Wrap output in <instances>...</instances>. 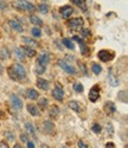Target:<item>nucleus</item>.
<instances>
[{
    "mask_svg": "<svg viewBox=\"0 0 128 148\" xmlns=\"http://www.w3.org/2000/svg\"><path fill=\"white\" fill-rule=\"evenodd\" d=\"M7 73L10 78L13 81H21L26 77V70L19 63H14L13 65H11L7 70Z\"/></svg>",
    "mask_w": 128,
    "mask_h": 148,
    "instance_id": "nucleus-1",
    "label": "nucleus"
},
{
    "mask_svg": "<svg viewBox=\"0 0 128 148\" xmlns=\"http://www.w3.org/2000/svg\"><path fill=\"white\" fill-rule=\"evenodd\" d=\"M13 5L18 10H21V11H29V12H33L36 10V6L30 3V1H26V0H14L13 1Z\"/></svg>",
    "mask_w": 128,
    "mask_h": 148,
    "instance_id": "nucleus-2",
    "label": "nucleus"
},
{
    "mask_svg": "<svg viewBox=\"0 0 128 148\" xmlns=\"http://www.w3.org/2000/svg\"><path fill=\"white\" fill-rule=\"evenodd\" d=\"M58 65L65 71L68 73H70V75H75L76 72H77V70H76V68L74 65H71L69 62H67L65 59H59L58 60Z\"/></svg>",
    "mask_w": 128,
    "mask_h": 148,
    "instance_id": "nucleus-3",
    "label": "nucleus"
},
{
    "mask_svg": "<svg viewBox=\"0 0 128 148\" xmlns=\"http://www.w3.org/2000/svg\"><path fill=\"white\" fill-rule=\"evenodd\" d=\"M97 56H98V59L102 60V62H110L115 57L114 52H110L108 50H101Z\"/></svg>",
    "mask_w": 128,
    "mask_h": 148,
    "instance_id": "nucleus-4",
    "label": "nucleus"
},
{
    "mask_svg": "<svg viewBox=\"0 0 128 148\" xmlns=\"http://www.w3.org/2000/svg\"><path fill=\"white\" fill-rule=\"evenodd\" d=\"M84 25V20L82 18H74V19H70L68 20V26L70 29H75L77 30L80 27H82Z\"/></svg>",
    "mask_w": 128,
    "mask_h": 148,
    "instance_id": "nucleus-5",
    "label": "nucleus"
},
{
    "mask_svg": "<svg viewBox=\"0 0 128 148\" xmlns=\"http://www.w3.org/2000/svg\"><path fill=\"white\" fill-rule=\"evenodd\" d=\"M49 62H50V56H49L47 52H42L39 56L37 57V64L38 65H42V66L46 68Z\"/></svg>",
    "mask_w": 128,
    "mask_h": 148,
    "instance_id": "nucleus-6",
    "label": "nucleus"
},
{
    "mask_svg": "<svg viewBox=\"0 0 128 148\" xmlns=\"http://www.w3.org/2000/svg\"><path fill=\"white\" fill-rule=\"evenodd\" d=\"M89 100H90L92 102H96L98 98H100V87L98 85H94V87L90 89V91H89Z\"/></svg>",
    "mask_w": 128,
    "mask_h": 148,
    "instance_id": "nucleus-7",
    "label": "nucleus"
},
{
    "mask_svg": "<svg viewBox=\"0 0 128 148\" xmlns=\"http://www.w3.org/2000/svg\"><path fill=\"white\" fill-rule=\"evenodd\" d=\"M52 96H54V98H56L57 101H63V98H64V90H63V88L61 87L59 84L55 85V88L52 90Z\"/></svg>",
    "mask_w": 128,
    "mask_h": 148,
    "instance_id": "nucleus-8",
    "label": "nucleus"
},
{
    "mask_svg": "<svg viewBox=\"0 0 128 148\" xmlns=\"http://www.w3.org/2000/svg\"><path fill=\"white\" fill-rule=\"evenodd\" d=\"M72 12H74V8H72L71 6H69V5L62 6V7L59 8V14H61L62 18H64V19L69 18V17L72 14Z\"/></svg>",
    "mask_w": 128,
    "mask_h": 148,
    "instance_id": "nucleus-9",
    "label": "nucleus"
},
{
    "mask_svg": "<svg viewBox=\"0 0 128 148\" xmlns=\"http://www.w3.org/2000/svg\"><path fill=\"white\" fill-rule=\"evenodd\" d=\"M43 129L44 133L49 134V135H52L55 134V125L52 121H44L43 122Z\"/></svg>",
    "mask_w": 128,
    "mask_h": 148,
    "instance_id": "nucleus-10",
    "label": "nucleus"
},
{
    "mask_svg": "<svg viewBox=\"0 0 128 148\" xmlns=\"http://www.w3.org/2000/svg\"><path fill=\"white\" fill-rule=\"evenodd\" d=\"M11 104L16 110H20L23 108V101L17 95H11Z\"/></svg>",
    "mask_w": 128,
    "mask_h": 148,
    "instance_id": "nucleus-11",
    "label": "nucleus"
},
{
    "mask_svg": "<svg viewBox=\"0 0 128 148\" xmlns=\"http://www.w3.org/2000/svg\"><path fill=\"white\" fill-rule=\"evenodd\" d=\"M74 39L78 43L82 55H88V52H89V49H88V46L85 45V43H84V42H83V40L80 38V37H77V36H75V37H74Z\"/></svg>",
    "mask_w": 128,
    "mask_h": 148,
    "instance_id": "nucleus-12",
    "label": "nucleus"
},
{
    "mask_svg": "<svg viewBox=\"0 0 128 148\" xmlns=\"http://www.w3.org/2000/svg\"><path fill=\"white\" fill-rule=\"evenodd\" d=\"M105 110H106V113H107L108 115H111V114L115 113V110H116V107H115V104H114L113 102L108 101V102L105 103Z\"/></svg>",
    "mask_w": 128,
    "mask_h": 148,
    "instance_id": "nucleus-13",
    "label": "nucleus"
},
{
    "mask_svg": "<svg viewBox=\"0 0 128 148\" xmlns=\"http://www.w3.org/2000/svg\"><path fill=\"white\" fill-rule=\"evenodd\" d=\"M28 112L32 115V116H39L41 115V112L39 109H38V107L36 104H28Z\"/></svg>",
    "mask_w": 128,
    "mask_h": 148,
    "instance_id": "nucleus-14",
    "label": "nucleus"
},
{
    "mask_svg": "<svg viewBox=\"0 0 128 148\" xmlns=\"http://www.w3.org/2000/svg\"><path fill=\"white\" fill-rule=\"evenodd\" d=\"M8 24H10V26L17 32H23V30H24L23 26H21V24L19 21H17V20H10Z\"/></svg>",
    "mask_w": 128,
    "mask_h": 148,
    "instance_id": "nucleus-15",
    "label": "nucleus"
},
{
    "mask_svg": "<svg viewBox=\"0 0 128 148\" xmlns=\"http://www.w3.org/2000/svg\"><path fill=\"white\" fill-rule=\"evenodd\" d=\"M37 87L42 89V90H47L49 89V82L46 79H43V78H38L37 79Z\"/></svg>",
    "mask_w": 128,
    "mask_h": 148,
    "instance_id": "nucleus-16",
    "label": "nucleus"
},
{
    "mask_svg": "<svg viewBox=\"0 0 128 148\" xmlns=\"http://www.w3.org/2000/svg\"><path fill=\"white\" fill-rule=\"evenodd\" d=\"M10 56H11V52H10V50L7 47H5V46L0 47V59H3V60L8 59Z\"/></svg>",
    "mask_w": 128,
    "mask_h": 148,
    "instance_id": "nucleus-17",
    "label": "nucleus"
},
{
    "mask_svg": "<svg viewBox=\"0 0 128 148\" xmlns=\"http://www.w3.org/2000/svg\"><path fill=\"white\" fill-rule=\"evenodd\" d=\"M108 81H109V84L111 85V87H118V85L120 84V82H119V79L115 77L113 73H111V71L109 72V75H108Z\"/></svg>",
    "mask_w": 128,
    "mask_h": 148,
    "instance_id": "nucleus-18",
    "label": "nucleus"
},
{
    "mask_svg": "<svg viewBox=\"0 0 128 148\" xmlns=\"http://www.w3.org/2000/svg\"><path fill=\"white\" fill-rule=\"evenodd\" d=\"M49 114H50V117H51V119H56V117L59 115V107H57V106H52V107L50 108Z\"/></svg>",
    "mask_w": 128,
    "mask_h": 148,
    "instance_id": "nucleus-19",
    "label": "nucleus"
},
{
    "mask_svg": "<svg viewBox=\"0 0 128 148\" xmlns=\"http://www.w3.org/2000/svg\"><path fill=\"white\" fill-rule=\"evenodd\" d=\"M26 96H28V98H30V100H37V98L39 97V94H38V91L34 89H29L26 91Z\"/></svg>",
    "mask_w": 128,
    "mask_h": 148,
    "instance_id": "nucleus-20",
    "label": "nucleus"
},
{
    "mask_svg": "<svg viewBox=\"0 0 128 148\" xmlns=\"http://www.w3.org/2000/svg\"><path fill=\"white\" fill-rule=\"evenodd\" d=\"M69 107H70V109H72L74 112H76V113H81V110H82L81 106L78 104V102H76V101H70L69 102Z\"/></svg>",
    "mask_w": 128,
    "mask_h": 148,
    "instance_id": "nucleus-21",
    "label": "nucleus"
},
{
    "mask_svg": "<svg viewBox=\"0 0 128 148\" xmlns=\"http://www.w3.org/2000/svg\"><path fill=\"white\" fill-rule=\"evenodd\" d=\"M21 49H23V52H24L25 56H29V57H34L36 56V51L33 50V49H31L29 46H24Z\"/></svg>",
    "mask_w": 128,
    "mask_h": 148,
    "instance_id": "nucleus-22",
    "label": "nucleus"
},
{
    "mask_svg": "<svg viewBox=\"0 0 128 148\" xmlns=\"http://www.w3.org/2000/svg\"><path fill=\"white\" fill-rule=\"evenodd\" d=\"M30 21L33 24V25H37V26H41L43 21L39 17H37V16H30Z\"/></svg>",
    "mask_w": 128,
    "mask_h": 148,
    "instance_id": "nucleus-23",
    "label": "nucleus"
},
{
    "mask_svg": "<svg viewBox=\"0 0 128 148\" xmlns=\"http://www.w3.org/2000/svg\"><path fill=\"white\" fill-rule=\"evenodd\" d=\"M23 42L25 44H28L29 47L30 46H37V42L33 40V39H31V38H29V37H23Z\"/></svg>",
    "mask_w": 128,
    "mask_h": 148,
    "instance_id": "nucleus-24",
    "label": "nucleus"
},
{
    "mask_svg": "<svg viewBox=\"0 0 128 148\" xmlns=\"http://www.w3.org/2000/svg\"><path fill=\"white\" fill-rule=\"evenodd\" d=\"M63 44H64V46H65V47L70 49V50H74V49H75V45H74L72 40H70L69 38H64L63 39Z\"/></svg>",
    "mask_w": 128,
    "mask_h": 148,
    "instance_id": "nucleus-25",
    "label": "nucleus"
},
{
    "mask_svg": "<svg viewBox=\"0 0 128 148\" xmlns=\"http://www.w3.org/2000/svg\"><path fill=\"white\" fill-rule=\"evenodd\" d=\"M92 70H93V72L95 73V75H100V73L102 72V66L100 64H97V63H94L92 65Z\"/></svg>",
    "mask_w": 128,
    "mask_h": 148,
    "instance_id": "nucleus-26",
    "label": "nucleus"
},
{
    "mask_svg": "<svg viewBox=\"0 0 128 148\" xmlns=\"http://www.w3.org/2000/svg\"><path fill=\"white\" fill-rule=\"evenodd\" d=\"M25 128L28 129V132H29V133L32 135V136H34V135H36V130H34V127L31 125L30 122H26V123H25Z\"/></svg>",
    "mask_w": 128,
    "mask_h": 148,
    "instance_id": "nucleus-27",
    "label": "nucleus"
},
{
    "mask_svg": "<svg viewBox=\"0 0 128 148\" xmlns=\"http://www.w3.org/2000/svg\"><path fill=\"white\" fill-rule=\"evenodd\" d=\"M14 52H16L17 57H18L20 60H23V59L25 58V55H24V52H23V49H21V47H16V49H14Z\"/></svg>",
    "mask_w": 128,
    "mask_h": 148,
    "instance_id": "nucleus-28",
    "label": "nucleus"
},
{
    "mask_svg": "<svg viewBox=\"0 0 128 148\" xmlns=\"http://www.w3.org/2000/svg\"><path fill=\"white\" fill-rule=\"evenodd\" d=\"M72 88L76 92H82L83 91V85L80 83V82H75L74 85H72Z\"/></svg>",
    "mask_w": 128,
    "mask_h": 148,
    "instance_id": "nucleus-29",
    "label": "nucleus"
},
{
    "mask_svg": "<svg viewBox=\"0 0 128 148\" xmlns=\"http://www.w3.org/2000/svg\"><path fill=\"white\" fill-rule=\"evenodd\" d=\"M31 33H32L33 37H37V38H39V37L42 36V31H41L39 27H33V29L31 30Z\"/></svg>",
    "mask_w": 128,
    "mask_h": 148,
    "instance_id": "nucleus-30",
    "label": "nucleus"
},
{
    "mask_svg": "<svg viewBox=\"0 0 128 148\" xmlns=\"http://www.w3.org/2000/svg\"><path fill=\"white\" fill-rule=\"evenodd\" d=\"M38 10H39L41 13H47L49 12V7L46 4H39L38 5Z\"/></svg>",
    "mask_w": 128,
    "mask_h": 148,
    "instance_id": "nucleus-31",
    "label": "nucleus"
},
{
    "mask_svg": "<svg viewBox=\"0 0 128 148\" xmlns=\"http://www.w3.org/2000/svg\"><path fill=\"white\" fill-rule=\"evenodd\" d=\"M71 1L75 4V5H77L78 7L81 8H85V0H71Z\"/></svg>",
    "mask_w": 128,
    "mask_h": 148,
    "instance_id": "nucleus-32",
    "label": "nucleus"
},
{
    "mask_svg": "<svg viewBox=\"0 0 128 148\" xmlns=\"http://www.w3.org/2000/svg\"><path fill=\"white\" fill-rule=\"evenodd\" d=\"M45 70H46V68L37 64V66H36V73H37V75H43V73L45 72Z\"/></svg>",
    "mask_w": 128,
    "mask_h": 148,
    "instance_id": "nucleus-33",
    "label": "nucleus"
},
{
    "mask_svg": "<svg viewBox=\"0 0 128 148\" xmlns=\"http://www.w3.org/2000/svg\"><path fill=\"white\" fill-rule=\"evenodd\" d=\"M101 130H102V127L98 125V123H94L93 125V132L98 134V133H101Z\"/></svg>",
    "mask_w": 128,
    "mask_h": 148,
    "instance_id": "nucleus-34",
    "label": "nucleus"
},
{
    "mask_svg": "<svg viewBox=\"0 0 128 148\" xmlns=\"http://www.w3.org/2000/svg\"><path fill=\"white\" fill-rule=\"evenodd\" d=\"M39 106L42 108H45L47 106V98H42V100L39 101Z\"/></svg>",
    "mask_w": 128,
    "mask_h": 148,
    "instance_id": "nucleus-35",
    "label": "nucleus"
},
{
    "mask_svg": "<svg viewBox=\"0 0 128 148\" xmlns=\"http://www.w3.org/2000/svg\"><path fill=\"white\" fill-rule=\"evenodd\" d=\"M5 136H6V138H10V139H8L10 141H13V140H14V135L12 134L11 132H8V133L6 132V133H5Z\"/></svg>",
    "mask_w": 128,
    "mask_h": 148,
    "instance_id": "nucleus-36",
    "label": "nucleus"
},
{
    "mask_svg": "<svg viewBox=\"0 0 128 148\" xmlns=\"http://www.w3.org/2000/svg\"><path fill=\"white\" fill-rule=\"evenodd\" d=\"M28 139H29V136H28V135H26V134H25V133L20 135V140H21L23 142H28V141H29Z\"/></svg>",
    "mask_w": 128,
    "mask_h": 148,
    "instance_id": "nucleus-37",
    "label": "nucleus"
},
{
    "mask_svg": "<svg viewBox=\"0 0 128 148\" xmlns=\"http://www.w3.org/2000/svg\"><path fill=\"white\" fill-rule=\"evenodd\" d=\"M78 147H80V148H88V145L84 143L82 140H80V141H78Z\"/></svg>",
    "mask_w": 128,
    "mask_h": 148,
    "instance_id": "nucleus-38",
    "label": "nucleus"
},
{
    "mask_svg": "<svg viewBox=\"0 0 128 148\" xmlns=\"http://www.w3.org/2000/svg\"><path fill=\"white\" fill-rule=\"evenodd\" d=\"M78 65L81 66V69H82V71H83V73H85V75H87V68H85V65H83V64L81 63V62H80V63H78Z\"/></svg>",
    "mask_w": 128,
    "mask_h": 148,
    "instance_id": "nucleus-39",
    "label": "nucleus"
},
{
    "mask_svg": "<svg viewBox=\"0 0 128 148\" xmlns=\"http://www.w3.org/2000/svg\"><path fill=\"white\" fill-rule=\"evenodd\" d=\"M6 7H7V4L3 3L1 0H0V8H1V10H6Z\"/></svg>",
    "mask_w": 128,
    "mask_h": 148,
    "instance_id": "nucleus-40",
    "label": "nucleus"
},
{
    "mask_svg": "<svg viewBox=\"0 0 128 148\" xmlns=\"http://www.w3.org/2000/svg\"><path fill=\"white\" fill-rule=\"evenodd\" d=\"M106 148H115V145L113 142H107L106 143Z\"/></svg>",
    "mask_w": 128,
    "mask_h": 148,
    "instance_id": "nucleus-41",
    "label": "nucleus"
},
{
    "mask_svg": "<svg viewBox=\"0 0 128 148\" xmlns=\"http://www.w3.org/2000/svg\"><path fill=\"white\" fill-rule=\"evenodd\" d=\"M0 148H10L6 142H0Z\"/></svg>",
    "mask_w": 128,
    "mask_h": 148,
    "instance_id": "nucleus-42",
    "label": "nucleus"
},
{
    "mask_svg": "<svg viewBox=\"0 0 128 148\" xmlns=\"http://www.w3.org/2000/svg\"><path fill=\"white\" fill-rule=\"evenodd\" d=\"M28 147H29V148H34V145H33V142H31V141H28Z\"/></svg>",
    "mask_w": 128,
    "mask_h": 148,
    "instance_id": "nucleus-43",
    "label": "nucleus"
},
{
    "mask_svg": "<svg viewBox=\"0 0 128 148\" xmlns=\"http://www.w3.org/2000/svg\"><path fill=\"white\" fill-rule=\"evenodd\" d=\"M13 148H23V147H21L20 145H18V143H17V145H14V147H13Z\"/></svg>",
    "mask_w": 128,
    "mask_h": 148,
    "instance_id": "nucleus-44",
    "label": "nucleus"
},
{
    "mask_svg": "<svg viewBox=\"0 0 128 148\" xmlns=\"http://www.w3.org/2000/svg\"><path fill=\"white\" fill-rule=\"evenodd\" d=\"M1 70H3V65H1V64H0V71H1Z\"/></svg>",
    "mask_w": 128,
    "mask_h": 148,
    "instance_id": "nucleus-45",
    "label": "nucleus"
},
{
    "mask_svg": "<svg viewBox=\"0 0 128 148\" xmlns=\"http://www.w3.org/2000/svg\"><path fill=\"white\" fill-rule=\"evenodd\" d=\"M63 148H67V147H63Z\"/></svg>",
    "mask_w": 128,
    "mask_h": 148,
    "instance_id": "nucleus-46",
    "label": "nucleus"
},
{
    "mask_svg": "<svg viewBox=\"0 0 128 148\" xmlns=\"http://www.w3.org/2000/svg\"><path fill=\"white\" fill-rule=\"evenodd\" d=\"M0 114H1V112H0Z\"/></svg>",
    "mask_w": 128,
    "mask_h": 148,
    "instance_id": "nucleus-47",
    "label": "nucleus"
}]
</instances>
